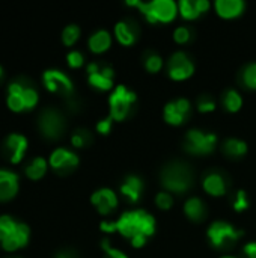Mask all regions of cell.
I'll return each mask as SVG.
<instances>
[{"label":"cell","instance_id":"obj_41","mask_svg":"<svg viewBox=\"0 0 256 258\" xmlns=\"http://www.w3.org/2000/svg\"><path fill=\"white\" fill-rule=\"evenodd\" d=\"M2 77H3V68H2V65H0V80H2Z\"/></svg>","mask_w":256,"mask_h":258},{"label":"cell","instance_id":"obj_1","mask_svg":"<svg viewBox=\"0 0 256 258\" xmlns=\"http://www.w3.org/2000/svg\"><path fill=\"white\" fill-rule=\"evenodd\" d=\"M101 230L106 233L118 231L124 237L130 239L134 248H142L148 237L155 231V219L151 213L145 210H131L122 213L116 222H101Z\"/></svg>","mask_w":256,"mask_h":258},{"label":"cell","instance_id":"obj_29","mask_svg":"<svg viewBox=\"0 0 256 258\" xmlns=\"http://www.w3.org/2000/svg\"><path fill=\"white\" fill-rule=\"evenodd\" d=\"M91 142V133L88 130H75L71 136V144L75 147V148H83L86 147L88 144Z\"/></svg>","mask_w":256,"mask_h":258},{"label":"cell","instance_id":"obj_18","mask_svg":"<svg viewBox=\"0 0 256 258\" xmlns=\"http://www.w3.org/2000/svg\"><path fill=\"white\" fill-rule=\"evenodd\" d=\"M210 9L208 0H181L178 3V12L186 20H195Z\"/></svg>","mask_w":256,"mask_h":258},{"label":"cell","instance_id":"obj_14","mask_svg":"<svg viewBox=\"0 0 256 258\" xmlns=\"http://www.w3.org/2000/svg\"><path fill=\"white\" fill-rule=\"evenodd\" d=\"M50 166L59 174H68L78 165V156L66 148H56L48 160Z\"/></svg>","mask_w":256,"mask_h":258},{"label":"cell","instance_id":"obj_39","mask_svg":"<svg viewBox=\"0 0 256 258\" xmlns=\"http://www.w3.org/2000/svg\"><path fill=\"white\" fill-rule=\"evenodd\" d=\"M246 258H256V242H249L243 248Z\"/></svg>","mask_w":256,"mask_h":258},{"label":"cell","instance_id":"obj_6","mask_svg":"<svg viewBox=\"0 0 256 258\" xmlns=\"http://www.w3.org/2000/svg\"><path fill=\"white\" fill-rule=\"evenodd\" d=\"M136 94L124 85H118L109 97L110 116L113 118V121H124L130 115Z\"/></svg>","mask_w":256,"mask_h":258},{"label":"cell","instance_id":"obj_36","mask_svg":"<svg viewBox=\"0 0 256 258\" xmlns=\"http://www.w3.org/2000/svg\"><path fill=\"white\" fill-rule=\"evenodd\" d=\"M198 109L199 112H213L216 109V101L211 97L204 95L198 100Z\"/></svg>","mask_w":256,"mask_h":258},{"label":"cell","instance_id":"obj_22","mask_svg":"<svg viewBox=\"0 0 256 258\" xmlns=\"http://www.w3.org/2000/svg\"><path fill=\"white\" fill-rule=\"evenodd\" d=\"M115 36L122 45H131L137 39V27L131 21H119L115 26Z\"/></svg>","mask_w":256,"mask_h":258},{"label":"cell","instance_id":"obj_30","mask_svg":"<svg viewBox=\"0 0 256 258\" xmlns=\"http://www.w3.org/2000/svg\"><path fill=\"white\" fill-rule=\"evenodd\" d=\"M163 67V59L160 54H155V53H149L146 57H145V68L149 71V73H158Z\"/></svg>","mask_w":256,"mask_h":258},{"label":"cell","instance_id":"obj_25","mask_svg":"<svg viewBox=\"0 0 256 258\" xmlns=\"http://www.w3.org/2000/svg\"><path fill=\"white\" fill-rule=\"evenodd\" d=\"M47 172V160L44 157H35L30 165L26 168V175L30 180H39Z\"/></svg>","mask_w":256,"mask_h":258},{"label":"cell","instance_id":"obj_31","mask_svg":"<svg viewBox=\"0 0 256 258\" xmlns=\"http://www.w3.org/2000/svg\"><path fill=\"white\" fill-rule=\"evenodd\" d=\"M243 82L247 88L256 89V63H249L243 71Z\"/></svg>","mask_w":256,"mask_h":258},{"label":"cell","instance_id":"obj_17","mask_svg":"<svg viewBox=\"0 0 256 258\" xmlns=\"http://www.w3.org/2000/svg\"><path fill=\"white\" fill-rule=\"evenodd\" d=\"M18 192V175L8 169H0V201L12 200Z\"/></svg>","mask_w":256,"mask_h":258},{"label":"cell","instance_id":"obj_2","mask_svg":"<svg viewBox=\"0 0 256 258\" xmlns=\"http://www.w3.org/2000/svg\"><path fill=\"white\" fill-rule=\"evenodd\" d=\"M29 237L30 230L24 222H18L11 216H0V245L5 251L14 252L24 248Z\"/></svg>","mask_w":256,"mask_h":258},{"label":"cell","instance_id":"obj_32","mask_svg":"<svg viewBox=\"0 0 256 258\" xmlns=\"http://www.w3.org/2000/svg\"><path fill=\"white\" fill-rule=\"evenodd\" d=\"M174 39L180 44H186L192 39V30L187 26H180L174 32Z\"/></svg>","mask_w":256,"mask_h":258},{"label":"cell","instance_id":"obj_5","mask_svg":"<svg viewBox=\"0 0 256 258\" xmlns=\"http://www.w3.org/2000/svg\"><path fill=\"white\" fill-rule=\"evenodd\" d=\"M193 177L192 171L180 163H172L161 172V184L175 194H183L187 192L192 187Z\"/></svg>","mask_w":256,"mask_h":258},{"label":"cell","instance_id":"obj_10","mask_svg":"<svg viewBox=\"0 0 256 258\" xmlns=\"http://www.w3.org/2000/svg\"><path fill=\"white\" fill-rule=\"evenodd\" d=\"M38 127L47 139H57L65 130L63 116L54 109H45L41 112L38 119Z\"/></svg>","mask_w":256,"mask_h":258},{"label":"cell","instance_id":"obj_15","mask_svg":"<svg viewBox=\"0 0 256 258\" xmlns=\"http://www.w3.org/2000/svg\"><path fill=\"white\" fill-rule=\"evenodd\" d=\"M27 150V138L20 133H12L5 141V153L11 163H20Z\"/></svg>","mask_w":256,"mask_h":258},{"label":"cell","instance_id":"obj_38","mask_svg":"<svg viewBox=\"0 0 256 258\" xmlns=\"http://www.w3.org/2000/svg\"><path fill=\"white\" fill-rule=\"evenodd\" d=\"M112 124H113V118L109 115L107 118L98 121V124H97V132L101 133V135H109L110 130H112Z\"/></svg>","mask_w":256,"mask_h":258},{"label":"cell","instance_id":"obj_27","mask_svg":"<svg viewBox=\"0 0 256 258\" xmlns=\"http://www.w3.org/2000/svg\"><path fill=\"white\" fill-rule=\"evenodd\" d=\"M223 106L229 112H238L243 106V98L235 89H229L223 95Z\"/></svg>","mask_w":256,"mask_h":258},{"label":"cell","instance_id":"obj_16","mask_svg":"<svg viewBox=\"0 0 256 258\" xmlns=\"http://www.w3.org/2000/svg\"><path fill=\"white\" fill-rule=\"evenodd\" d=\"M92 204L95 206V209L101 213V215H109L110 212H113L118 206V197L112 189L103 187L98 189L92 194L91 197Z\"/></svg>","mask_w":256,"mask_h":258},{"label":"cell","instance_id":"obj_13","mask_svg":"<svg viewBox=\"0 0 256 258\" xmlns=\"http://www.w3.org/2000/svg\"><path fill=\"white\" fill-rule=\"evenodd\" d=\"M190 101L187 98H178L164 106V121L170 125H181L190 116Z\"/></svg>","mask_w":256,"mask_h":258},{"label":"cell","instance_id":"obj_23","mask_svg":"<svg viewBox=\"0 0 256 258\" xmlns=\"http://www.w3.org/2000/svg\"><path fill=\"white\" fill-rule=\"evenodd\" d=\"M88 44H89V48L94 53H104L112 45V35L107 30H104V29L97 30L95 33L91 35Z\"/></svg>","mask_w":256,"mask_h":258},{"label":"cell","instance_id":"obj_20","mask_svg":"<svg viewBox=\"0 0 256 258\" xmlns=\"http://www.w3.org/2000/svg\"><path fill=\"white\" fill-rule=\"evenodd\" d=\"M202 186H204L205 192L213 195V197H222L228 190V184H226L225 177L220 172H216V171L205 175V178L202 181Z\"/></svg>","mask_w":256,"mask_h":258},{"label":"cell","instance_id":"obj_11","mask_svg":"<svg viewBox=\"0 0 256 258\" xmlns=\"http://www.w3.org/2000/svg\"><path fill=\"white\" fill-rule=\"evenodd\" d=\"M167 73L174 80H186L195 73V65L184 51H177L167 62Z\"/></svg>","mask_w":256,"mask_h":258},{"label":"cell","instance_id":"obj_12","mask_svg":"<svg viewBox=\"0 0 256 258\" xmlns=\"http://www.w3.org/2000/svg\"><path fill=\"white\" fill-rule=\"evenodd\" d=\"M42 80H44L45 88L50 92L71 95L74 91V85H72L71 79L59 70H47L42 76Z\"/></svg>","mask_w":256,"mask_h":258},{"label":"cell","instance_id":"obj_21","mask_svg":"<svg viewBox=\"0 0 256 258\" xmlns=\"http://www.w3.org/2000/svg\"><path fill=\"white\" fill-rule=\"evenodd\" d=\"M216 12L223 18H235L243 14L246 5L243 0H216Z\"/></svg>","mask_w":256,"mask_h":258},{"label":"cell","instance_id":"obj_4","mask_svg":"<svg viewBox=\"0 0 256 258\" xmlns=\"http://www.w3.org/2000/svg\"><path fill=\"white\" fill-rule=\"evenodd\" d=\"M131 6H136L140 9V12L145 15V18L149 23H169L172 21L178 14V3L174 0H152V2H140V0H128L127 2Z\"/></svg>","mask_w":256,"mask_h":258},{"label":"cell","instance_id":"obj_40","mask_svg":"<svg viewBox=\"0 0 256 258\" xmlns=\"http://www.w3.org/2000/svg\"><path fill=\"white\" fill-rule=\"evenodd\" d=\"M56 258H77L75 252L69 251V249H65V251H60L56 254Z\"/></svg>","mask_w":256,"mask_h":258},{"label":"cell","instance_id":"obj_35","mask_svg":"<svg viewBox=\"0 0 256 258\" xmlns=\"http://www.w3.org/2000/svg\"><path fill=\"white\" fill-rule=\"evenodd\" d=\"M66 60H68V65H69L71 68H78V67H81V65H83L84 57H83V54H81L78 50H72V51H69V53H68Z\"/></svg>","mask_w":256,"mask_h":258},{"label":"cell","instance_id":"obj_7","mask_svg":"<svg viewBox=\"0 0 256 258\" xmlns=\"http://www.w3.org/2000/svg\"><path fill=\"white\" fill-rule=\"evenodd\" d=\"M241 236V230H237L234 225L223 221H216L208 228V237L216 248H228L229 245H234Z\"/></svg>","mask_w":256,"mask_h":258},{"label":"cell","instance_id":"obj_42","mask_svg":"<svg viewBox=\"0 0 256 258\" xmlns=\"http://www.w3.org/2000/svg\"><path fill=\"white\" fill-rule=\"evenodd\" d=\"M220 258H235V257H232V255H223V257H220Z\"/></svg>","mask_w":256,"mask_h":258},{"label":"cell","instance_id":"obj_34","mask_svg":"<svg viewBox=\"0 0 256 258\" xmlns=\"http://www.w3.org/2000/svg\"><path fill=\"white\" fill-rule=\"evenodd\" d=\"M249 207V200H247V194L244 190L237 192L235 201H234V209L235 212H244Z\"/></svg>","mask_w":256,"mask_h":258},{"label":"cell","instance_id":"obj_3","mask_svg":"<svg viewBox=\"0 0 256 258\" xmlns=\"http://www.w3.org/2000/svg\"><path fill=\"white\" fill-rule=\"evenodd\" d=\"M38 91L26 80L17 79L8 86V107L12 112L30 110L38 104Z\"/></svg>","mask_w":256,"mask_h":258},{"label":"cell","instance_id":"obj_26","mask_svg":"<svg viewBox=\"0 0 256 258\" xmlns=\"http://www.w3.org/2000/svg\"><path fill=\"white\" fill-rule=\"evenodd\" d=\"M223 151L228 154V156H232V157H241L247 153V145L244 141H240V139H228L225 144H223Z\"/></svg>","mask_w":256,"mask_h":258},{"label":"cell","instance_id":"obj_19","mask_svg":"<svg viewBox=\"0 0 256 258\" xmlns=\"http://www.w3.org/2000/svg\"><path fill=\"white\" fill-rule=\"evenodd\" d=\"M143 180L139 178L137 175H128L124 183L121 184V194L130 201V203H137L142 198L143 192Z\"/></svg>","mask_w":256,"mask_h":258},{"label":"cell","instance_id":"obj_8","mask_svg":"<svg viewBox=\"0 0 256 258\" xmlns=\"http://www.w3.org/2000/svg\"><path fill=\"white\" fill-rule=\"evenodd\" d=\"M217 144V136L214 133H205L202 130H190L184 139V148L196 156L210 154Z\"/></svg>","mask_w":256,"mask_h":258},{"label":"cell","instance_id":"obj_37","mask_svg":"<svg viewBox=\"0 0 256 258\" xmlns=\"http://www.w3.org/2000/svg\"><path fill=\"white\" fill-rule=\"evenodd\" d=\"M103 249H104V252H106V258H128L122 251H119V249H116V248H113L110 243H109V240H103Z\"/></svg>","mask_w":256,"mask_h":258},{"label":"cell","instance_id":"obj_33","mask_svg":"<svg viewBox=\"0 0 256 258\" xmlns=\"http://www.w3.org/2000/svg\"><path fill=\"white\" fill-rule=\"evenodd\" d=\"M155 204H157L160 209L167 210V209L172 207L174 198H172V195H170L169 192H160V194H157V197H155Z\"/></svg>","mask_w":256,"mask_h":258},{"label":"cell","instance_id":"obj_9","mask_svg":"<svg viewBox=\"0 0 256 258\" xmlns=\"http://www.w3.org/2000/svg\"><path fill=\"white\" fill-rule=\"evenodd\" d=\"M88 73V82L91 86L100 89V91H109L113 86V68L107 63L101 62H91L86 68Z\"/></svg>","mask_w":256,"mask_h":258},{"label":"cell","instance_id":"obj_28","mask_svg":"<svg viewBox=\"0 0 256 258\" xmlns=\"http://www.w3.org/2000/svg\"><path fill=\"white\" fill-rule=\"evenodd\" d=\"M80 36V27L77 24H68L62 32V41L65 45H74Z\"/></svg>","mask_w":256,"mask_h":258},{"label":"cell","instance_id":"obj_24","mask_svg":"<svg viewBox=\"0 0 256 258\" xmlns=\"http://www.w3.org/2000/svg\"><path fill=\"white\" fill-rule=\"evenodd\" d=\"M184 212L195 222H201L207 216V207H205L204 201L201 198H196V197H193V198H190V200L186 201Z\"/></svg>","mask_w":256,"mask_h":258}]
</instances>
